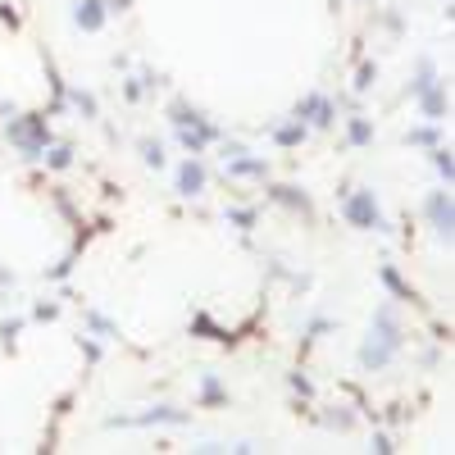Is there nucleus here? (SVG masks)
<instances>
[{
  "label": "nucleus",
  "instance_id": "1",
  "mask_svg": "<svg viewBox=\"0 0 455 455\" xmlns=\"http://www.w3.org/2000/svg\"><path fill=\"white\" fill-rule=\"evenodd\" d=\"M346 214H351L360 228H378V232L387 228V224H383V214H378V205H374V196H369V191H360L355 201H346Z\"/></svg>",
  "mask_w": 455,
  "mask_h": 455
},
{
  "label": "nucleus",
  "instance_id": "2",
  "mask_svg": "<svg viewBox=\"0 0 455 455\" xmlns=\"http://www.w3.org/2000/svg\"><path fill=\"white\" fill-rule=\"evenodd\" d=\"M428 214H433V224H437V232H441V237H451V201H446V196H433V201H428Z\"/></svg>",
  "mask_w": 455,
  "mask_h": 455
},
{
  "label": "nucleus",
  "instance_id": "3",
  "mask_svg": "<svg viewBox=\"0 0 455 455\" xmlns=\"http://www.w3.org/2000/svg\"><path fill=\"white\" fill-rule=\"evenodd\" d=\"M201 182H205L201 164H187V169H182V178H178V187H182V196H196V191H201Z\"/></svg>",
  "mask_w": 455,
  "mask_h": 455
},
{
  "label": "nucleus",
  "instance_id": "4",
  "mask_svg": "<svg viewBox=\"0 0 455 455\" xmlns=\"http://www.w3.org/2000/svg\"><path fill=\"white\" fill-rule=\"evenodd\" d=\"M78 23H82V28H101V5H96V0H87V5L78 9Z\"/></svg>",
  "mask_w": 455,
  "mask_h": 455
}]
</instances>
